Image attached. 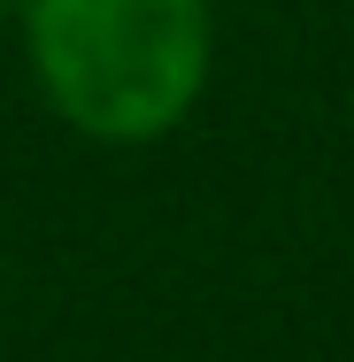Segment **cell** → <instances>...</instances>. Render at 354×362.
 <instances>
[{
	"label": "cell",
	"mask_w": 354,
	"mask_h": 362,
	"mask_svg": "<svg viewBox=\"0 0 354 362\" xmlns=\"http://www.w3.org/2000/svg\"><path fill=\"white\" fill-rule=\"evenodd\" d=\"M31 70L93 139L170 132L208 77V0H23Z\"/></svg>",
	"instance_id": "1"
},
{
	"label": "cell",
	"mask_w": 354,
	"mask_h": 362,
	"mask_svg": "<svg viewBox=\"0 0 354 362\" xmlns=\"http://www.w3.org/2000/svg\"><path fill=\"white\" fill-rule=\"evenodd\" d=\"M0 8H8V0H0Z\"/></svg>",
	"instance_id": "2"
}]
</instances>
